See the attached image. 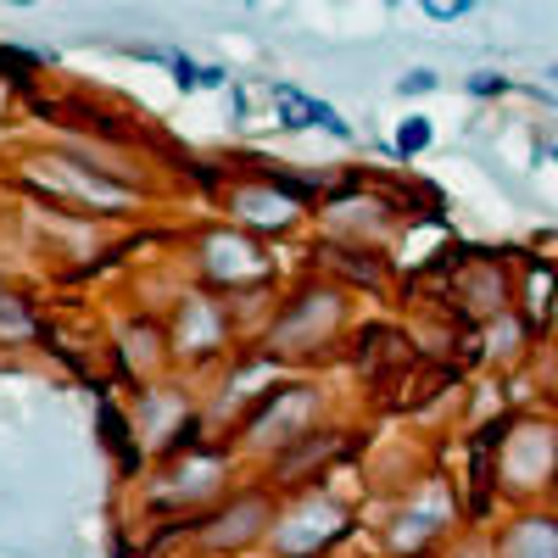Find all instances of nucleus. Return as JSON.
I'll use <instances>...</instances> for the list:
<instances>
[{"instance_id": "27", "label": "nucleus", "mask_w": 558, "mask_h": 558, "mask_svg": "<svg viewBox=\"0 0 558 558\" xmlns=\"http://www.w3.org/2000/svg\"><path fill=\"white\" fill-rule=\"evenodd\" d=\"M547 330H553V341H558V296H553V313H547Z\"/></svg>"}, {"instance_id": "14", "label": "nucleus", "mask_w": 558, "mask_h": 558, "mask_svg": "<svg viewBox=\"0 0 558 558\" xmlns=\"http://www.w3.org/2000/svg\"><path fill=\"white\" fill-rule=\"evenodd\" d=\"M196 408H191V397H179L173 386H140V402H134V430H140V441H146V452H168V441L179 436V425L191 418Z\"/></svg>"}, {"instance_id": "25", "label": "nucleus", "mask_w": 558, "mask_h": 558, "mask_svg": "<svg viewBox=\"0 0 558 558\" xmlns=\"http://www.w3.org/2000/svg\"><path fill=\"white\" fill-rule=\"evenodd\" d=\"M470 12H475V0H430V7H425V17H436V23H458Z\"/></svg>"}, {"instance_id": "9", "label": "nucleus", "mask_w": 558, "mask_h": 558, "mask_svg": "<svg viewBox=\"0 0 558 558\" xmlns=\"http://www.w3.org/2000/svg\"><path fill=\"white\" fill-rule=\"evenodd\" d=\"M347 452V430L341 425H318L313 436H302L296 447H286L279 458L263 463V486L274 497H291V492H307V486H324V470Z\"/></svg>"}, {"instance_id": "6", "label": "nucleus", "mask_w": 558, "mask_h": 558, "mask_svg": "<svg viewBox=\"0 0 558 558\" xmlns=\"http://www.w3.org/2000/svg\"><path fill=\"white\" fill-rule=\"evenodd\" d=\"M274 514H279V497L257 481V486L229 492L218 508H207L191 542L202 558H252V553H268Z\"/></svg>"}, {"instance_id": "24", "label": "nucleus", "mask_w": 558, "mask_h": 558, "mask_svg": "<svg viewBox=\"0 0 558 558\" xmlns=\"http://www.w3.org/2000/svg\"><path fill=\"white\" fill-rule=\"evenodd\" d=\"M436 84H441V78H436L430 68H408V73L397 78V89H402V96H408V101H413V96H430V89H436Z\"/></svg>"}, {"instance_id": "2", "label": "nucleus", "mask_w": 558, "mask_h": 558, "mask_svg": "<svg viewBox=\"0 0 558 558\" xmlns=\"http://www.w3.org/2000/svg\"><path fill=\"white\" fill-rule=\"evenodd\" d=\"M352 531H357L352 508L336 492L307 486V492L279 497V514L268 531V558H330Z\"/></svg>"}, {"instance_id": "8", "label": "nucleus", "mask_w": 558, "mask_h": 558, "mask_svg": "<svg viewBox=\"0 0 558 558\" xmlns=\"http://www.w3.org/2000/svg\"><path fill=\"white\" fill-rule=\"evenodd\" d=\"M235 341V313L229 302H213L202 291H184L173 302V324H168V352L173 363H191V368H207L229 352Z\"/></svg>"}, {"instance_id": "22", "label": "nucleus", "mask_w": 558, "mask_h": 558, "mask_svg": "<svg viewBox=\"0 0 558 558\" xmlns=\"http://www.w3.org/2000/svg\"><path fill=\"white\" fill-rule=\"evenodd\" d=\"M463 89H470L475 101H497V96H514V78H502V73H475V78H463Z\"/></svg>"}, {"instance_id": "28", "label": "nucleus", "mask_w": 558, "mask_h": 558, "mask_svg": "<svg viewBox=\"0 0 558 558\" xmlns=\"http://www.w3.org/2000/svg\"><path fill=\"white\" fill-rule=\"evenodd\" d=\"M112 558H129V542H123V536H118V553H112Z\"/></svg>"}, {"instance_id": "29", "label": "nucleus", "mask_w": 558, "mask_h": 558, "mask_svg": "<svg viewBox=\"0 0 558 558\" xmlns=\"http://www.w3.org/2000/svg\"><path fill=\"white\" fill-rule=\"evenodd\" d=\"M547 502H553V508H558V475H553V497H547Z\"/></svg>"}, {"instance_id": "4", "label": "nucleus", "mask_w": 558, "mask_h": 558, "mask_svg": "<svg viewBox=\"0 0 558 558\" xmlns=\"http://www.w3.org/2000/svg\"><path fill=\"white\" fill-rule=\"evenodd\" d=\"M553 475H558V418L531 413L508 425L502 447H497V497H508L514 508L525 502H547L553 497Z\"/></svg>"}, {"instance_id": "21", "label": "nucleus", "mask_w": 558, "mask_h": 558, "mask_svg": "<svg viewBox=\"0 0 558 558\" xmlns=\"http://www.w3.org/2000/svg\"><path fill=\"white\" fill-rule=\"evenodd\" d=\"M168 68H173V84L184 89V96H191V89H218V84L229 78L223 68H202V62H191V57H173Z\"/></svg>"}, {"instance_id": "19", "label": "nucleus", "mask_w": 558, "mask_h": 558, "mask_svg": "<svg viewBox=\"0 0 558 558\" xmlns=\"http://www.w3.org/2000/svg\"><path fill=\"white\" fill-rule=\"evenodd\" d=\"M430 140H436V123H430L425 112H413V118H402V129H397V140H391V157H397V162H413V157L430 151Z\"/></svg>"}, {"instance_id": "10", "label": "nucleus", "mask_w": 558, "mask_h": 558, "mask_svg": "<svg viewBox=\"0 0 558 558\" xmlns=\"http://www.w3.org/2000/svg\"><path fill=\"white\" fill-rule=\"evenodd\" d=\"M196 257H202V274L218 279V286H257V279H268V257L246 229H207V235H196Z\"/></svg>"}, {"instance_id": "18", "label": "nucleus", "mask_w": 558, "mask_h": 558, "mask_svg": "<svg viewBox=\"0 0 558 558\" xmlns=\"http://www.w3.org/2000/svg\"><path fill=\"white\" fill-rule=\"evenodd\" d=\"M28 336H39V318L28 313V302L17 291H0V347H17Z\"/></svg>"}, {"instance_id": "1", "label": "nucleus", "mask_w": 558, "mask_h": 558, "mask_svg": "<svg viewBox=\"0 0 558 558\" xmlns=\"http://www.w3.org/2000/svg\"><path fill=\"white\" fill-rule=\"evenodd\" d=\"M324 425V391L313 380H279L268 386L246 413H241V425H235V447L246 458H279L286 447H296L302 436H313Z\"/></svg>"}, {"instance_id": "15", "label": "nucleus", "mask_w": 558, "mask_h": 558, "mask_svg": "<svg viewBox=\"0 0 558 558\" xmlns=\"http://www.w3.org/2000/svg\"><path fill=\"white\" fill-rule=\"evenodd\" d=\"M452 307L463 318H497L514 307V286H508L502 263H470L452 279Z\"/></svg>"}, {"instance_id": "17", "label": "nucleus", "mask_w": 558, "mask_h": 558, "mask_svg": "<svg viewBox=\"0 0 558 558\" xmlns=\"http://www.w3.org/2000/svg\"><path fill=\"white\" fill-rule=\"evenodd\" d=\"M318 263L324 268H336L347 279H357V286H386V257L380 252H368V246H341V241H318Z\"/></svg>"}, {"instance_id": "30", "label": "nucleus", "mask_w": 558, "mask_h": 558, "mask_svg": "<svg viewBox=\"0 0 558 558\" xmlns=\"http://www.w3.org/2000/svg\"><path fill=\"white\" fill-rule=\"evenodd\" d=\"M553 162H558V146H553Z\"/></svg>"}, {"instance_id": "23", "label": "nucleus", "mask_w": 558, "mask_h": 558, "mask_svg": "<svg viewBox=\"0 0 558 558\" xmlns=\"http://www.w3.org/2000/svg\"><path fill=\"white\" fill-rule=\"evenodd\" d=\"M313 129H324V134H336V140H352V123L330 107V101H313Z\"/></svg>"}, {"instance_id": "13", "label": "nucleus", "mask_w": 558, "mask_h": 558, "mask_svg": "<svg viewBox=\"0 0 558 558\" xmlns=\"http://www.w3.org/2000/svg\"><path fill=\"white\" fill-rule=\"evenodd\" d=\"M229 213H235V223H241V229H268V235H274V229L286 235V229H296V223H302V202H296V196H286L279 184H268L263 173L229 191Z\"/></svg>"}, {"instance_id": "26", "label": "nucleus", "mask_w": 558, "mask_h": 558, "mask_svg": "<svg viewBox=\"0 0 558 558\" xmlns=\"http://www.w3.org/2000/svg\"><path fill=\"white\" fill-rule=\"evenodd\" d=\"M447 558H492V536H463V542H452Z\"/></svg>"}, {"instance_id": "20", "label": "nucleus", "mask_w": 558, "mask_h": 558, "mask_svg": "<svg viewBox=\"0 0 558 558\" xmlns=\"http://www.w3.org/2000/svg\"><path fill=\"white\" fill-rule=\"evenodd\" d=\"M274 112L286 129H313V96H302L296 84H279L274 78Z\"/></svg>"}, {"instance_id": "3", "label": "nucleus", "mask_w": 558, "mask_h": 558, "mask_svg": "<svg viewBox=\"0 0 558 558\" xmlns=\"http://www.w3.org/2000/svg\"><path fill=\"white\" fill-rule=\"evenodd\" d=\"M341 330H347V296L336 286H302L268 318L263 352L279 357V363H307L318 352H330L341 341Z\"/></svg>"}, {"instance_id": "16", "label": "nucleus", "mask_w": 558, "mask_h": 558, "mask_svg": "<svg viewBox=\"0 0 558 558\" xmlns=\"http://www.w3.org/2000/svg\"><path fill=\"white\" fill-rule=\"evenodd\" d=\"M96 436H101L107 458L118 463V481H134L140 470H146L151 452H146V441H140L129 408H123L118 397H107V391H101V402H96Z\"/></svg>"}, {"instance_id": "11", "label": "nucleus", "mask_w": 558, "mask_h": 558, "mask_svg": "<svg viewBox=\"0 0 558 558\" xmlns=\"http://www.w3.org/2000/svg\"><path fill=\"white\" fill-rule=\"evenodd\" d=\"M492 558H558V508L553 502L508 508V520L492 531Z\"/></svg>"}, {"instance_id": "12", "label": "nucleus", "mask_w": 558, "mask_h": 558, "mask_svg": "<svg viewBox=\"0 0 558 558\" xmlns=\"http://www.w3.org/2000/svg\"><path fill=\"white\" fill-rule=\"evenodd\" d=\"M112 357H118V368H123V380H134V386H157V375L173 363V352H168V330L157 318H129L123 330H118V341H112Z\"/></svg>"}, {"instance_id": "7", "label": "nucleus", "mask_w": 558, "mask_h": 558, "mask_svg": "<svg viewBox=\"0 0 558 558\" xmlns=\"http://www.w3.org/2000/svg\"><path fill=\"white\" fill-rule=\"evenodd\" d=\"M463 525V502L441 486V481H425L413 497H408V508L386 525V553L391 558H430L452 531Z\"/></svg>"}, {"instance_id": "5", "label": "nucleus", "mask_w": 558, "mask_h": 558, "mask_svg": "<svg viewBox=\"0 0 558 558\" xmlns=\"http://www.w3.org/2000/svg\"><path fill=\"white\" fill-rule=\"evenodd\" d=\"M229 475H235V447H202L191 458H168V470L146 486V508L168 520H202L207 508L229 497Z\"/></svg>"}]
</instances>
